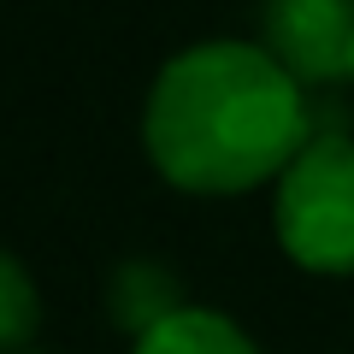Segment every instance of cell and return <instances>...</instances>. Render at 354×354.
I'll return each instance as SVG.
<instances>
[{
	"label": "cell",
	"instance_id": "cell-1",
	"mask_svg": "<svg viewBox=\"0 0 354 354\" xmlns=\"http://www.w3.org/2000/svg\"><path fill=\"white\" fill-rule=\"evenodd\" d=\"M142 142L171 189L248 195L278 183L313 142L307 83L266 41H195L153 77Z\"/></svg>",
	"mask_w": 354,
	"mask_h": 354
},
{
	"label": "cell",
	"instance_id": "cell-2",
	"mask_svg": "<svg viewBox=\"0 0 354 354\" xmlns=\"http://www.w3.org/2000/svg\"><path fill=\"white\" fill-rule=\"evenodd\" d=\"M272 225L295 266L325 278L354 272V136L319 130L295 153L290 171L278 177Z\"/></svg>",
	"mask_w": 354,
	"mask_h": 354
},
{
	"label": "cell",
	"instance_id": "cell-3",
	"mask_svg": "<svg viewBox=\"0 0 354 354\" xmlns=\"http://www.w3.org/2000/svg\"><path fill=\"white\" fill-rule=\"evenodd\" d=\"M266 48L301 83L354 71V0H266Z\"/></svg>",
	"mask_w": 354,
	"mask_h": 354
},
{
	"label": "cell",
	"instance_id": "cell-4",
	"mask_svg": "<svg viewBox=\"0 0 354 354\" xmlns=\"http://www.w3.org/2000/svg\"><path fill=\"white\" fill-rule=\"evenodd\" d=\"M130 354H260V348L236 319L213 313V307H177L142 330Z\"/></svg>",
	"mask_w": 354,
	"mask_h": 354
},
{
	"label": "cell",
	"instance_id": "cell-5",
	"mask_svg": "<svg viewBox=\"0 0 354 354\" xmlns=\"http://www.w3.org/2000/svg\"><path fill=\"white\" fill-rule=\"evenodd\" d=\"M177 290H171V278H165L160 266H124L118 272V283H113V313H118V325H130L142 337L148 325H160L165 313H177Z\"/></svg>",
	"mask_w": 354,
	"mask_h": 354
},
{
	"label": "cell",
	"instance_id": "cell-6",
	"mask_svg": "<svg viewBox=\"0 0 354 354\" xmlns=\"http://www.w3.org/2000/svg\"><path fill=\"white\" fill-rule=\"evenodd\" d=\"M41 325V295H36V278L24 272V260L0 248V354H18L30 348Z\"/></svg>",
	"mask_w": 354,
	"mask_h": 354
},
{
	"label": "cell",
	"instance_id": "cell-7",
	"mask_svg": "<svg viewBox=\"0 0 354 354\" xmlns=\"http://www.w3.org/2000/svg\"><path fill=\"white\" fill-rule=\"evenodd\" d=\"M18 354H36V348H18Z\"/></svg>",
	"mask_w": 354,
	"mask_h": 354
},
{
	"label": "cell",
	"instance_id": "cell-8",
	"mask_svg": "<svg viewBox=\"0 0 354 354\" xmlns=\"http://www.w3.org/2000/svg\"><path fill=\"white\" fill-rule=\"evenodd\" d=\"M348 77H354V71H348Z\"/></svg>",
	"mask_w": 354,
	"mask_h": 354
}]
</instances>
